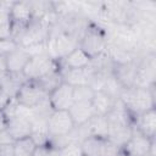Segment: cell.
Segmentation results:
<instances>
[{"mask_svg": "<svg viewBox=\"0 0 156 156\" xmlns=\"http://www.w3.org/2000/svg\"><path fill=\"white\" fill-rule=\"evenodd\" d=\"M155 87L151 88H139L130 87L124 88L119 101L127 108L129 115L135 119L140 113L155 108Z\"/></svg>", "mask_w": 156, "mask_h": 156, "instance_id": "cell-1", "label": "cell"}, {"mask_svg": "<svg viewBox=\"0 0 156 156\" xmlns=\"http://www.w3.org/2000/svg\"><path fill=\"white\" fill-rule=\"evenodd\" d=\"M54 13V12H52ZM52 13L44 18H33L22 34L16 39L17 44L22 48L45 43L49 38V29L54 20H48Z\"/></svg>", "mask_w": 156, "mask_h": 156, "instance_id": "cell-2", "label": "cell"}, {"mask_svg": "<svg viewBox=\"0 0 156 156\" xmlns=\"http://www.w3.org/2000/svg\"><path fill=\"white\" fill-rule=\"evenodd\" d=\"M107 37L104 29L96 24L88 23L87 29L79 41V48L90 57L95 58L102 55L107 48Z\"/></svg>", "mask_w": 156, "mask_h": 156, "instance_id": "cell-3", "label": "cell"}, {"mask_svg": "<svg viewBox=\"0 0 156 156\" xmlns=\"http://www.w3.org/2000/svg\"><path fill=\"white\" fill-rule=\"evenodd\" d=\"M58 68V62L48 55V52L34 55L27 62L23 74L28 80H37L54 69Z\"/></svg>", "mask_w": 156, "mask_h": 156, "instance_id": "cell-4", "label": "cell"}, {"mask_svg": "<svg viewBox=\"0 0 156 156\" xmlns=\"http://www.w3.org/2000/svg\"><path fill=\"white\" fill-rule=\"evenodd\" d=\"M11 38L16 40L33 20L28 1H15L10 9Z\"/></svg>", "mask_w": 156, "mask_h": 156, "instance_id": "cell-5", "label": "cell"}, {"mask_svg": "<svg viewBox=\"0 0 156 156\" xmlns=\"http://www.w3.org/2000/svg\"><path fill=\"white\" fill-rule=\"evenodd\" d=\"M49 95L41 89V87L35 80H26L20 88L15 99L17 102L27 108H33Z\"/></svg>", "mask_w": 156, "mask_h": 156, "instance_id": "cell-6", "label": "cell"}, {"mask_svg": "<svg viewBox=\"0 0 156 156\" xmlns=\"http://www.w3.org/2000/svg\"><path fill=\"white\" fill-rule=\"evenodd\" d=\"M136 76L134 87L139 88H151L155 87V54H146L143 58L136 61Z\"/></svg>", "mask_w": 156, "mask_h": 156, "instance_id": "cell-7", "label": "cell"}, {"mask_svg": "<svg viewBox=\"0 0 156 156\" xmlns=\"http://www.w3.org/2000/svg\"><path fill=\"white\" fill-rule=\"evenodd\" d=\"M74 128V123L68 111H52L48 118V130L50 138L67 135Z\"/></svg>", "mask_w": 156, "mask_h": 156, "instance_id": "cell-8", "label": "cell"}, {"mask_svg": "<svg viewBox=\"0 0 156 156\" xmlns=\"http://www.w3.org/2000/svg\"><path fill=\"white\" fill-rule=\"evenodd\" d=\"M122 151L128 156H144L147 154L155 156V139H149L134 129L130 139L122 146Z\"/></svg>", "mask_w": 156, "mask_h": 156, "instance_id": "cell-9", "label": "cell"}, {"mask_svg": "<svg viewBox=\"0 0 156 156\" xmlns=\"http://www.w3.org/2000/svg\"><path fill=\"white\" fill-rule=\"evenodd\" d=\"M49 101H50V105H51L52 110H55V111H61V110L68 111V108L74 102V100H73V87L63 82L58 88H56L52 93L49 94Z\"/></svg>", "mask_w": 156, "mask_h": 156, "instance_id": "cell-10", "label": "cell"}, {"mask_svg": "<svg viewBox=\"0 0 156 156\" xmlns=\"http://www.w3.org/2000/svg\"><path fill=\"white\" fill-rule=\"evenodd\" d=\"M134 129L149 139H155L156 135V112L155 108L145 111L135 117Z\"/></svg>", "mask_w": 156, "mask_h": 156, "instance_id": "cell-11", "label": "cell"}, {"mask_svg": "<svg viewBox=\"0 0 156 156\" xmlns=\"http://www.w3.org/2000/svg\"><path fill=\"white\" fill-rule=\"evenodd\" d=\"M9 133L11 136L16 140L24 139L30 136L32 132V124H30V118L24 115H17L7 121V128Z\"/></svg>", "mask_w": 156, "mask_h": 156, "instance_id": "cell-12", "label": "cell"}, {"mask_svg": "<svg viewBox=\"0 0 156 156\" xmlns=\"http://www.w3.org/2000/svg\"><path fill=\"white\" fill-rule=\"evenodd\" d=\"M91 58L78 46L73 51H71L66 57L57 61L60 71L66 69H78V68H85L90 65Z\"/></svg>", "mask_w": 156, "mask_h": 156, "instance_id": "cell-13", "label": "cell"}, {"mask_svg": "<svg viewBox=\"0 0 156 156\" xmlns=\"http://www.w3.org/2000/svg\"><path fill=\"white\" fill-rule=\"evenodd\" d=\"M136 67H138L136 60L128 63H123V65H113L112 74L123 88H130V87H134Z\"/></svg>", "mask_w": 156, "mask_h": 156, "instance_id": "cell-14", "label": "cell"}, {"mask_svg": "<svg viewBox=\"0 0 156 156\" xmlns=\"http://www.w3.org/2000/svg\"><path fill=\"white\" fill-rule=\"evenodd\" d=\"M30 139L35 143V145H48L49 144V130H48V118L30 116Z\"/></svg>", "mask_w": 156, "mask_h": 156, "instance_id": "cell-15", "label": "cell"}, {"mask_svg": "<svg viewBox=\"0 0 156 156\" xmlns=\"http://www.w3.org/2000/svg\"><path fill=\"white\" fill-rule=\"evenodd\" d=\"M30 54L26 48L18 46L15 51H12L10 55L6 56V69L7 72L12 73H20L23 72L27 62L30 58Z\"/></svg>", "mask_w": 156, "mask_h": 156, "instance_id": "cell-16", "label": "cell"}, {"mask_svg": "<svg viewBox=\"0 0 156 156\" xmlns=\"http://www.w3.org/2000/svg\"><path fill=\"white\" fill-rule=\"evenodd\" d=\"M28 80L22 72L20 73H12L6 72L0 77V89L9 94L11 98H15L18 93L20 88L23 85V83Z\"/></svg>", "mask_w": 156, "mask_h": 156, "instance_id": "cell-17", "label": "cell"}, {"mask_svg": "<svg viewBox=\"0 0 156 156\" xmlns=\"http://www.w3.org/2000/svg\"><path fill=\"white\" fill-rule=\"evenodd\" d=\"M68 112L72 117L74 126H82L87 123L95 113L91 101L87 102H73V105L68 108Z\"/></svg>", "mask_w": 156, "mask_h": 156, "instance_id": "cell-18", "label": "cell"}, {"mask_svg": "<svg viewBox=\"0 0 156 156\" xmlns=\"http://www.w3.org/2000/svg\"><path fill=\"white\" fill-rule=\"evenodd\" d=\"M63 76V82L72 85V87H78V85H89L91 74H93V68L90 66L85 68H78V69H66L61 71Z\"/></svg>", "mask_w": 156, "mask_h": 156, "instance_id": "cell-19", "label": "cell"}, {"mask_svg": "<svg viewBox=\"0 0 156 156\" xmlns=\"http://www.w3.org/2000/svg\"><path fill=\"white\" fill-rule=\"evenodd\" d=\"M117 100L113 99L111 95L102 90H98L94 93V96L91 99V105L94 107V111L96 115L106 116L116 105Z\"/></svg>", "mask_w": 156, "mask_h": 156, "instance_id": "cell-20", "label": "cell"}, {"mask_svg": "<svg viewBox=\"0 0 156 156\" xmlns=\"http://www.w3.org/2000/svg\"><path fill=\"white\" fill-rule=\"evenodd\" d=\"M85 124L89 136H96L101 139L107 138V119L106 116L94 115Z\"/></svg>", "mask_w": 156, "mask_h": 156, "instance_id": "cell-21", "label": "cell"}, {"mask_svg": "<svg viewBox=\"0 0 156 156\" xmlns=\"http://www.w3.org/2000/svg\"><path fill=\"white\" fill-rule=\"evenodd\" d=\"M35 82L49 95L50 93H52L56 88H58L63 83V76H62V72L60 71V68H57V69H54L50 73L45 74L44 77L37 79Z\"/></svg>", "mask_w": 156, "mask_h": 156, "instance_id": "cell-22", "label": "cell"}, {"mask_svg": "<svg viewBox=\"0 0 156 156\" xmlns=\"http://www.w3.org/2000/svg\"><path fill=\"white\" fill-rule=\"evenodd\" d=\"M13 2L0 1V39L11 38V15L10 9Z\"/></svg>", "mask_w": 156, "mask_h": 156, "instance_id": "cell-23", "label": "cell"}, {"mask_svg": "<svg viewBox=\"0 0 156 156\" xmlns=\"http://www.w3.org/2000/svg\"><path fill=\"white\" fill-rule=\"evenodd\" d=\"M101 138L96 136H88L80 143V149L83 156H99L100 146H101Z\"/></svg>", "mask_w": 156, "mask_h": 156, "instance_id": "cell-24", "label": "cell"}, {"mask_svg": "<svg viewBox=\"0 0 156 156\" xmlns=\"http://www.w3.org/2000/svg\"><path fill=\"white\" fill-rule=\"evenodd\" d=\"M35 146L37 145L30 136L16 140L13 144V156H32Z\"/></svg>", "mask_w": 156, "mask_h": 156, "instance_id": "cell-25", "label": "cell"}, {"mask_svg": "<svg viewBox=\"0 0 156 156\" xmlns=\"http://www.w3.org/2000/svg\"><path fill=\"white\" fill-rule=\"evenodd\" d=\"M94 90L89 85H78L73 87V100L74 102H87L91 101L94 96Z\"/></svg>", "mask_w": 156, "mask_h": 156, "instance_id": "cell-26", "label": "cell"}, {"mask_svg": "<svg viewBox=\"0 0 156 156\" xmlns=\"http://www.w3.org/2000/svg\"><path fill=\"white\" fill-rule=\"evenodd\" d=\"M121 150L122 149L117 144L112 143L111 140H108L106 138V139H102V141H101L99 156H118Z\"/></svg>", "mask_w": 156, "mask_h": 156, "instance_id": "cell-27", "label": "cell"}, {"mask_svg": "<svg viewBox=\"0 0 156 156\" xmlns=\"http://www.w3.org/2000/svg\"><path fill=\"white\" fill-rule=\"evenodd\" d=\"M58 155L60 156H83L80 144L77 143H69L61 149H58Z\"/></svg>", "mask_w": 156, "mask_h": 156, "instance_id": "cell-28", "label": "cell"}, {"mask_svg": "<svg viewBox=\"0 0 156 156\" xmlns=\"http://www.w3.org/2000/svg\"><path fill=\"white\" fill-rule=\"evenodd\" d=\"M18 46L20 45L17 44V41L13 40L12 38H10V39H0V55L6 57L12 51H15Z\"/></svg>", "mask_w": 156, "mask_h": 156, "instance_id": "cell-29", "label": "cell"}, {"mask_svg": "<svg viewBox=\"0 0 156 156\" xmlns=\"http://www.w3.org/2000/svg\"><path fill=\"white\" fill-rule=\"evenodd\" d=\"M13 143H15V139L11 136V134L9 133L7 129L0 132V146L10 145V144H13Z\"/></svg>", "mask_w": 156, "mask_h": 156, "instance_id": "cell-30", "label": "cell"}, {"mask_svg": "<svg viewBox=\"0 0 156 156\" xmlns=\"http://www.w3.org/2000/svg\"><path fill=\"white\" fill-rule=\"evenodd\" d=\"M49 150H50L49 144L48 145H37L32 156H49Z\"/></svg>", "mask_w": 156, "mask_h": 156, "instance_id": "cell-31", "label": "cell"}, {"mask_svg": "<svg viewBox=\"0 0 156 156\" xmlns=\"http://www.w3.org/2000/svg\"><path fill=\"white\" fill-rule=\"evenodd\" d=\"M11 99H13V98H11L9 94H6L5 91H2V90H0V111H4L5 108H6V106L9 105V102L11 101Z\"/></svg>", "mask_w": 156, "mask_h": 156, "instance_id": "cell-32", "label": "cell"}, {"mask_svg": "<svg viewBox=\"0 0 156 156\" xmlns=\"http://www.w3.org/2000/svg\"><path fill=\"white\" fill-rule=\"evenodd\" d=\"M13 144L0 146V156H13Z\"/></svg>", "mask_w": 156, "mask_h": 156, "instance_id": "cell-33", "label": "cell"}, {"mask_svg": "<svg viewBox=\"0 0 156 156\" xmlns=\"http://www.w3.org/2000/svg\"><path fill=\"white\" fill-rule=\"evenodd\" d=\"M7 128V118L2 111H0V132Z\"/></svg>", "mask_w": 156, "mask_h": 156, "instance_id": "cell-34", "label": "cell"}, {"mask_svg": "<svg viewBox=\"0 0 156 156\" xmlns=\"http://www.w3.org/2000/svg\"><path fill=\"white\" fill-rule=\"evenodd\" d=\"M6 72H7V69H6V57L0 55V77Z\"/></svg>", "mask_w": 156, "mask_h": 156, "instance_id": "cell-35", "label": "cell"}, {"mask_svg": "<svg viewBox=\"0 0 156 156\" xmlns=\"http://www.w3.org/2000/svg\"><path fill=\"white\" fill-rule=\"evenodd\" d=\"M49 146H50V145H49ZM49 156H60V155H58V149H57V147H52V146H50Z\"/></svg>", "mask_w": 156, "mask_h": 156, "instance_id": "cell-36", "label": "cell"}, {"mask_svg": "<svg viewBox=\"0 0 156 156\" xmlns=\"http://www.w3.org/2000/svg\"><path fill=\"white\" fill-rule=\"evenodd\" d=\"M118 156H128V155H127V154H126V152H123V151H122V150H121V152H119V154H118Z\"/></svg>", "mask_w": 156, "mask_h": 156, "instance_id": "cell-37", "label": "cell"}, {"mask_svg": "<svg viewBox=\"0 0 156 156\" xmlns=\"http://www.w3.org/2000/svg\"><path fill=\"white\" fill-rule=\"evenodd\" d=\"M144 156H152V155H150V154H147V155H144Z\"/></svg>", "mask_w": 156, "mask_h": 156, "instance_id": "cell-38", "label": "cell"}, {"mask_svg": "<svg viewBox=\"0 0 156 156\" xmlns=\"http://www.w3.org/2000/svg\"><path fill=\"white\" fill-rule=\"evenodd\" d=\"M0 90H1V89H0Z\"/></svg>", "mask_w": 156, "mask_h": 156, "instance_id": "cell-39", "label": "cell"}]
</instances>
